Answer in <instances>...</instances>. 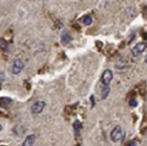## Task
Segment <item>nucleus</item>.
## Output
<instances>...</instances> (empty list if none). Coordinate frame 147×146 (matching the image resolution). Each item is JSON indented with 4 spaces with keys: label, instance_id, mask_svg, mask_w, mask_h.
<instances>
[{
    "label": "nucleus",
    "instance_id": "obj_1",
    "mask_svg": "<svg viewBox=\"0 0 147 146\" xmlns=\"http://www.w3.org/2000/svg\"><path fill=\"white\" fill-rule=\"evenodd\" d=\"M111 140L113 141V142H120V141H122L124 139V132H123V130L121 128V126H115V128H113L112 131H111Z\"/></svg>",
    "mask_w": 147,
    "mask_h": 146
},
{
    "label": "nucleus",
    "instance_id": "obj_2",
    "mask_svg": "<svg viewBox=\"0 0 147 146\" xmlns=\"http://www.w3.org/2000/svg\"><path fill=\"white\" fill-rule=\"evenodd\" d=\"M45 105H46V102L42 101V100L34 102V103L32 104V107H31V113L32 114H40V113H42V111L44 110Z\"/></svg>",
    "mask_w": 147,
    "mask_h": 146
},
{
    "label": "nucleus",
    "instance_id": "obj_3",
    "mask_svg": "<svg viewBox=\"0 0 147 146\" xmlns=\"http://www.w3.org/2000/svg\"><path fill=\"white\" fill-rule=\"evenodd\" d=\"M23 68H24V64H23L22 59H20V58H16V59L13 61V63H12V74H14V75H19V74L23 70Z\"/></svg>",
    "mask_w": 147,
    "mask_h": 146
},
{
    "label": "nucleus",
    "instance_id": "obj_4",
    "mask_svg": "<svg viewBox=\"0 0 147 146\" xmlns=\"http://www.w3.org/2000/svg\"><path fill=\"white\" fill-rule=\"evenodd\" d=\"M112 79H113V73L110 69H105L101 76V84L103 86H109Z\"/></svg>",
    "mask_w": 147,
    "mask_h": 146
},
{
    "label": "nucleus",
    "instance_id": "obj_5",
    "mask_svg": "<svg viewBox=\"0 0 147 146\" xmlns=\"http://www.w3.org/2000/svg\"><path fill=\"white\" fill-rule=\"evenodd\" d=\"M147 47V43L144 42V43H138V44H136L134 47L132 49V55L135 56V57H137V56H140L144 53V51L146 49Z\"/></svg>",
    "mask_w": 147,
    "mask_h": 146
},
{
    "label": "nucleus",
    "instance_id": "obj_6",
    "mask_svg": "<svg viewBox=\"0 0 147 146\" xmlns=\"http://www.w3.org/2000/svg\"><path fill=\"white\" fill-rule=\"evenodd\" d=\"M35 141H36V136H35L34 134H30V135H28V136L25 137V140L23 141L22 146H33L34 143H35Z\"/></svg>",
    "mask_w": 147,
    "mask_h": 146
},
{
    "label": "nucleus",
    "instance_id": "obj_7",
    "mask_svg": "<svg viewBox=\"0 0 147 146\" xmlns=\"http://www.w3.org/2000/svg\"><path fill=\"white\" fill-rule=\"evenodd\" d=\"M12 104V99L8 97L0 98V107L1 108H9Z\"/></svg>",
    "mask_w": 147,
    "mask_h": 146
},
{
    "label": "nucleus",
    "instance_id": "obj_8",
    "mask_svg": "<svg viewBox=\"0 0 147 146\" xmlns=\"http://www.w3.org/2000/svg\"><path fill=\"white\" fill-rule=\"evenodd\" d=\"M61 41L63 44H68V43L71 41V37L68 34L67 32H63L61 35Z\"/></svg>",
    "mask_w": 147,
    "mask_h": 146
},
{
    "label": "nucleus",
    "instance_id": "obj_9",
    "mask_svg": "<svg viewBox=\"0 0 147 146\" xmlns=\"http://www.w3.org/2000/svg\"><path fill=\"white\" fill-rule=\"evenodd\" d=\"M126 65H127V59H125V58H121V59L115 64V67H117V69H123Z\"/></svg>",
    "mask_w": 147,
    "mask_h": 146
},
{
    "label": "nucleus",
    "instance_id": "obj_10",
    "mask_svg": "<svg viewBox=\"0 0 147 146\" xmlns=\"http://www.w3.org/2000/svg\"><path fill=\"white\" fill-rule=\"evenodd\" d=\"M81 22H82V24L85 25H91L92 18L90 16H85V17H82V19H81Z\"/></svg>",
    "mask_w": 147,
    "mask_h": 146
},
{
    "label": "nucleus",
    "instance_id": "obj_11",
    "mask_svg": "<svg viewBox=\"0 0 147 146\" xmlns=\"http://www.w3.org/2000/svg\"><path fill=\"white\" fill-rule=\"evenodd\" d=\"M109 92H110V87L109 86H103V88H102V99H105L108 97Z\"/></svg>",
    "mask_w": 147,
    "mask_h": 146
},
{
    "label": "nucleus",
    "instance_id": "obj_12",
    "mask_svg": "<svg viewBox=\"0 0 147 146\" xmlns=\"http://www.w3.org/2000/svg\"><path fill=\"white\" fill-rule=\"evenodd\" d=\"M74 128H75V132H76V134L78 135V133H79V130H80V122L79 121H75V123H74Z\"/></svg>",
    "mask_w": 147,
    "mask_h": 146
},
{
    "label": "nucleus",
    "instance_id": "obj_13",
    "mask_svg": "<svg viewBox=\"0 0 147 146\" xmlns=\"http://www.w3.org/2000/svg\"><path fill=\"white\" fill-rule=\"evenodd\" d=\"M129 103V105H131V107H136V105H137V101H136L135 99H131Z\"/></svg>",
    "mask_w": 147,
    "mask_h": 146
},
{
    "label": "nucleus",
    "instance_id": "obj_14",
    "mask_svg": "<svg viewBox=\"0 0 147 146\" xmlns=\"http://www.w3.org/2000/svg\"><path fill=\"white\" fill-rule=\"evenodd\" d=\"M1 49H3V51H8V46H7V43L5 41H1Z\"/></svg>",
    "mask_w": 147,
    "mask_h": 146
},
{
    "label": "nucleus",
    "instance_id": "obj_15",
    "mask_svg": "<svg viewBox=\"0 0 147 146\" xmlns=\"http://www.w3.org/2000/svg\"><path fill=\"white\" fill-rule=\"evenodd\" d=\"M5 74L2 73V72H0V80H5Z\"/></svg>",
    "mask_w": 147,
    "mask_h": 146
},
{
    "label": "nucleus",
    "instance_id": "obj_16",
    "mask_svg": "<svg viewBox=\"0 0 147 146\" xmlns=\"http://www.w3.org/2000/svg\"><path fill=\"white\" fill-rule=\"evenodd\" d=\"M129 146H136V143H135V141H131L129 142Z\"/></svg>",
    "mask_w": 147,
    "mask_h": 146
},
{
    "label": "nucleus",
    "instance_id": "obj_17",
    "mask_svg": "<svg viewBox=\"0 0 147 146\" xmlns=\"http://www.w3.org/2000/svg\"><path fill=\"white\" fill-rule=\"evenodd\" d=\"M1 130H2V125L0 124V132H1Z\"/></svg>",
    "mask_w": 147,
    "mask_h": 146
},
{
    "label": "nucleus",
    "instance_id": "obj_18",
    "mask_svg": "<svg viewBox=\"0 0 147 146\" xmlns=\"http://www.w3.org/2000/svg\"><path fill=\"white\" fill-rule=\"evenodd\" d=\"M145 62L147 63V55H146V57H145Z\"/></svg>",
    "mask_w": 147,
    "mask_h": 146
}]
</instances>
